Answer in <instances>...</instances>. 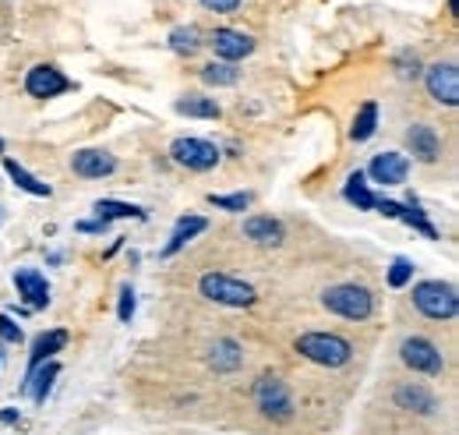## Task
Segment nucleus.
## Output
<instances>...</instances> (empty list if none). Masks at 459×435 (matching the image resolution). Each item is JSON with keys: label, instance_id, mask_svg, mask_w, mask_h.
Wrapping results in <instances>:
<instances>
[{"label": "nucleus", "instance_id": "obj_8", "mask_svg": "<svg viewBox=\"0 0 459 435\" xmlns=\"http://www.w3.org/2000/svg\"><path fill=\"white\" fill-rule=\"evenodd\" d=\"M424 82H428V92H432L439 103H446V106H456L459 103V71H456V64H432Z\"/></svg>", "mask_w": 459, "mask_h": 435}, {"label": "nucleus", "instance_id": "obj_26", "mask_svg": "<svg viewBox=\"0 0 459 435\" xmlns=\"http://www.w3.org/2000/svg\"><path fill=\"white\" fill-rule=\"evenodd\" d=\"M170 46H174V53H195V50L202 46L198 28H195V25H181V28H174V32H170Z\"/></svg>", "mask_w": 459, "mask_h": 435}, {"label": "nucleus", "instance_id": "obj_17", "mask_svg": "<svg viewBox=\"0 0 459 435\" xmlns=\"http://www.w3.org/2000/svg\"><path fill=\"white\" fill-rule=\"evenodd\" d=\"M240 361H244V351L237 340H216L209 351V369H216V372H237Z\"/></svg>", "mask_w": 459, "mask_h": 435}, {"label": "nucleus", "instance_id": "obj_32", "mask_svg": "<svg viewBox=\"0 0 459 435\" xmlns=\"http://www.w3.org/2000/svg\"><path fill=\"white\" fill-rule=\"evenodd\" d=\"M0 340H7V344H18V340H21V330H18L7 315H0Z\"/></svg>", "mask_w": 459, "mask_h": 435}, {"label": "nucleus", "instance_id": "obj_28", "mask_svg": "<svg viewBox=\"0 0 459 435\" xmlns=\"http://www.w3.org/2000/svg\"><path fill=\"white\" fill-rule=\"evenodd\" d=\"M209 202L220 206V209H227V213H244V209L251 206V195H247V191H237V195H209Z\"/></svg>", "mask_w": 459, "mask_h": 435}, {"label": "nucleus", "instance_id": "obj_25", "mask_svg": "<svg viewBox=\"0 0 459 435\" xmlns=\"http://www.w3.org/2000/svg\"><path fill=\"white\" fill-rule=\"evenodd\" d=\"M177 113L216 120V117H220V103H216V99H206V96H191V99H181V103H177Z\"/></svg>", "mask_w": 459, "mask_h": 435}, {"label": "nucleus", "instance_id": "obj_33", "mask_svg": "<svg viewBox=\"0 0 459 435\" xmlns=\"http://www.w3.org/2000/svg\"><path fill=\"white\" fill-rule=\"evenodd\" d=\"M209 11H220V14H230V11H237L240 7V0H202Z\"/></svg>", "mask_w": 459, "mask_h": 435}, {"label": "nucleus", "instance_id": "obj_20", "mask_svg": "<svg viewBox=\"0 0 459 435\" xmlns=\"http://www.w3.org/2000/svg\"><path fill=\"white\" fill-rule=\"evenodd\" d=\"M64 344H67V333H64V330H50V333H43V337L32 344V365H28V369H35V365L50 361Z\"/></svg>", "mask_w": 459, "mask_h": 435}, {"label": "nucleus", "instance_id": "obj_10", "mask_svg": "<svg viewBox=\"0 0 459 435\" xmlns=\"http://www.w3.org/2000/svg\"><path fill=\"white\" fill-rule=\"evenodd\" d=\"M368 174H371L378 184H403L407 174H410V159H407L403 152H382V156L371 159Z\"/></svg>", "mask_w": 459, "mask_h": 435}, {"label": "nucleus", "instance_id": "obj_12", "mask_svg": "<svg viewBox=\"0 0 459 435\" xmlns=\"http://www.w3.org/2000/svg\"><path fill=\"white\" fill-rule=\"evenodd\" d=\"M117 170V159L110 152H99V149H82L74 152V174L78 177H106Z\"/></svg>", "mask_w": 459, "mask_h": 435}, {"label": "nucleus", "instance_id": "obj_13", "mask_svg": "<svg viewBox=\"0 0 459 435\" xmlns=\"http://www.w3.org/2000/svg\"><path fill=\"white\" fill-rule=\"evenodd\" d=\"M407 145H410V152H414L417 159H424V163H435V159H439V149H442L439 135H435L428 124H414V128L407 131Z\"/></svg>", "mask_w": 459, "mask_h": 435}, {"label": "nucleus", "instance_id": "obj_2", "mask_svg": "<svg viewBox=\"0 0 459 435\" xmlns=\"http://www.w3.org/2000/svg\"><path fill=\"white\" fill-rule=\"evenodd\" d=\"M322 305H325L329 312L343 315V319H354V322L368 319V315H371V308H375L371 294H368L364 287H357V284H339V287H329V291L322 294Z\"/></svg>", "mask_w": 459, "mask_h": 435}, {"label": "nucleus", "instance_id": "obj_23", "mask_svg": "<svg viewBox=\"0 0 459 435\" xmlns=\"http://www.w3.org/2000/svg\"><path fill=\"white\" fill-rule=\"evenodd\" d=\"M375 128H378V106L375 103H364L361 113H357V120H354V128H350V135H354V142H368L375 135Z\"/></svg>", "mask_w": 459, "mask_h": 435}, {"label": "nucleus", "instance_id": "obj_24", "mask_svg": "<svg viewBox=\"0 0 459 435\" xmlns=\"http://www.w3.org/2000/svg\"><path fill=\"white\" fill-rule=\"evenodd\" d=\"M346 198L357 206V209H375V195H371V188H368V181H364V174L357 170V174H350V181H346Z\"/></svg>", "mask_w": 459, "mask_h": 435}, {"label": "nucleus", "instance_id": "obj_27", "mask_svg": "<svg viewBox=\"0 0 459 435\" xmlns=\"http://www.w3.org/2000/svg\"><path fill=\"white\" fill-rule=\"evenodd\" d=\"M202 82L206 85H233L237 82V67H230V64H209V67H202Z\"/></svg>", "mask_w": 459, "mask_h": 435}, {"label": "nucleus", "instance_id": "obj_7", "mask_svg": "<svg viewBox=\"0 0 459 435\" xmlns=\"http://www.w3.org/2000/svg\"><path fill=\"white\" fill-rule=\"evenodd\" d=\"M170 152L188 170H213L220 163V149L213 142H206V138H177L170 145Z\"/></svg>", "mask_w": 459, "mask_h": 435}, {"label": "nucleus", "instance_id": "obj_29", "mask_svg": "<svg viewBox=\"0 0 459 435\" xmlns=\"http://www.w3.org/2000/svg\"><path fill=\"white\" fill-rule=\"evenodd\" d=\"M396 220H403V223L417 227V230H421L424 237H439V230H435V227H432V223L424 220V213H421V209H400V216H396Z\"/></svg>", "mask_w": 459, "mask_h": 435}, {"label": "nucleus", "instance_id": "obj_35", "mask_svg": "<svg viewBox=\"0 0 459 435\" xmlns=\"http://www.w3.org/2000/svg\"><path fill=\"white\" fill-rule=\"evenodd\" d=\"M0 149H4V142H0Z\"/></svg>", "mask_w": 459, "mask_h": 435}, {"label": "nucleus", "instance_id": "obj_6", "mask_svg": "<svg viewBox=\"0 0 459 435\" xmlns=\"http://www.w3.org/2000/svg\"><path fill=\"white\" fill-rule=\"evenodd\" d=\"M400 358H403V365H407V369L424 372V376H439V372L446 369L442 351H439L432 340H424V337H410V340H403Z\"/></svg>", "mask_w": 459, "mask_h": 435}, {"label": "nucleus", "instance_id": "obj_9", "mask_svg": "<svg viewBox=\"0 0 459 435\" xmlns=\"http://www.w3.org/2000/svg\"><path fill=\"white\" fill-rule=\"evenodd\" d=\"M25 89H28V96H39V99H46V96H60V92H67L71 89V82L57 71V67H50V64H39V67H32L28 71V78H25Z\"/></svg>", "mask_w": 459, "mask_h": 435}, {"label": "nucleus", "instance_id": "obj_18", "mask_svg": "<svg viewBox=\"0 0 459 435\" xmlns=\"http://www.w3.org/2000/svg\"><path fill=\"white\" fill-rule=\"evenodd\" d=\"M396 404L407 408V411H417V415H432L435 411V397L424 386H400L396 390Z\"/></svg>", "mask_w": 459, "mask_h": 435}, {"label": "nucleus", "instance_id": "obj_31", "mask_svg": "<svg viewBox=\"0 0 459 435\" xmlns=\"http://www.w3.org/2000/svg\"><path fill=\"white\" fill-rule=\"evenodd\" d=\"M131 315H135V291L124 287V291H121V305H117V319H121V322H131Z\"/></svg>", "mask_w": 459, "mask_h": 435}, {"label": "nucleus", "instance_id": "obj_16", "mask_svg": "<svg viewBox=\"0 0 459 435\" xmlns=\"http://www.w3.org/2000/svg\"><path fill=\"white\" fill-rule=\"evenodd\" d=\"M244 237L258 241V245H279L283 241V223L272 216H251L244 223Z\"/></svg>", "mask_w": 459, "mask_h": 435}, {"label": "nucleus", "instance_id": "obj_15", "mask_svg": "<svg viewBox=\"0 0 459 435\" xmlns=\"http://www.w3.org/2000/svg\"><path fill=\"white\" fill-rule=\"evenodd\" d=\"M57 376H60V365H57V361H46V365H35V369H28V379H25V393H28V397H32L35 404H43Z\"/></svg>", "mask_w": 459, "mask_h": 435}, {"label": "nucleus", "instance_id": "obj_1", "mask_svg": "<svg viewBox=\"0 0 459 435\" xmlns=\"http://www.w3.org/2000/svg\"><path fill=\"white\" fill-rule=\"evenodd\" d=\"M297 351H300L307 361L325 365V369H343V365L354 358V347H350L343 337H336V333H304V337L297 340Z\"/></svg>", "mask_w": 459, "mask_h": 435}, {"label": "nucleus", "instance_id": "obj_5", "mask_svg": "<svg viewBox=\"0 0 459 435\" xmlns=\"http://www.w3.org/2000/svg\"><path fill=\"white\" fill-rule=\"evenodd\" d=\"M198 291H202L209 301L230 305V308H247V305H254V291H251L247 284L233 280V276H223V273H206V276L198 280Z\"/></svg>", "mask_w": 459, "mask_h": 435}, {"label": "nucleus", "instance_id": "obj_30", "mask_svg": "<svg viewBox=\"0 0 459 435\" xmlns=\"http://www.w3.org/2000/svg\"><path fill=\"white\" fill-rule=\"evenodd\" d=\"M414 276V262L410 259H396L393 269H389V287H407Z\"/></svg>", "mask_w": 459, "mask_h": 435}, {"label": "nucleus", "instance_id": "obj_4", "mask_svg": "<svg viewBox=\"0 0 459 435\" xmlns=\"http://www.w3.org/2000/svg\"><path fill=\"white\" fill-rule=\"evenodd\" d=\"M251 397H254V408H258L265 418H272V422H286V418H293V400H290V390L283 386V379H276V376H261V379L254 383Z\"/></svg>", "mask_w": 459, "mask_h": 435}, {"label": "nucleus", "instance_id": "obj_3", "mask_svg": "<svg viewBox=\"0 0 459 435\" xmlns=\"http://www.w3.org/2000/svg\"><path fill=\"white\" fill-rule=\"evenodd\" d=\"M414 305L428 315V319H453L459 312V298L453 284L442 280H424L414 287Z\"/></svg>", "mask_w": 459, "mask_h": 435}, {"label": "nucleus", "instance_id": "obj_34", "mask_svg": "<svg viewBox=\"0 0 459 435\" xmlns=\"http://www.w3.org/2000/svg\"><path fill=\"white\" fill-rule=\"evenodd\" d=\"M0 422H4V425H14V422H18V411H4Z\"/></svg>", "mask_w": 459, "mask_h": 435}, {"label": "nucleus", "instance_id": "obj_11", "mask_svg": "<svg viewBox=\"0 0 459 435\" xmlns=\"http://www.w3.org/2000/svg\"><path fill=\"white\" fill-rule=\"evenodd\" d=\"M213 50L223 60H240V57H247L254 50V39L244 35V32H233V28H216L213 32Z\"/></svg>", "mask_w": 459, "mask_h": 435}, {"label": "nucleus", "instance_id": "obj_19", "mask_svg": "<svg viewBox=\"0 0 459 435\" xmlns=\"http://www.w3.org/2000/svg\"><path fill=\"white\" fill-rule=\"evenodd\" d=\"M4 170H7V177L21 188V191H28V195H35V198H50V184H43V181H35L25 167H18L14 159H4Z\"/></svg>", "mask_w": 459, "mask_h": 435}, {"label": "nucleus", "instance_id": "obj_22", "mask_svg": "<svg viewBox=\"0 0 459 435\" xmlns=\"http://www.w3.org/2000/svg\"><path fill=\"white\" fill-rule=\"evenodd\" d=\"M96 216H99L103 223H110V220H128V216L145 220V209L128 206V202H110V198H103V202H96Z\"/></svg>", "mask_w": 459, "mask_h": 435}, {"label": "nucleus", "instance_id": "obj_21", "mask_svg": "<svg viewBox=\"0 0 459 435\" xmlns=\"http://www.w3.org/2000/svg\"><path fill=\"white\" fill-rule=\"evenodd\" d=\"M202 230H206V220H202V216H184V220L174 227V237H170V245L163 248V255H174L177 248H184V245H188L195 234H202Z\"/></svg>", "mask_w": 459, "mask_h": 435}, {"label": "nucleus", "instance_id": "obj_14", "mask_svg": "<svg viewBox=\"0 0 459 435\" xmlns=\"http://www.w3.org/2000/svg\"><path fill=\"white\" fill-rule=\"evenodd\" d=\"M14 287H18V294H21L32 308H43V305L50 301V287H46V280H43L35 269H18V273H14Z\"/></svg>", "mask_w": 459, "mask_h": 435}]
</instances>
